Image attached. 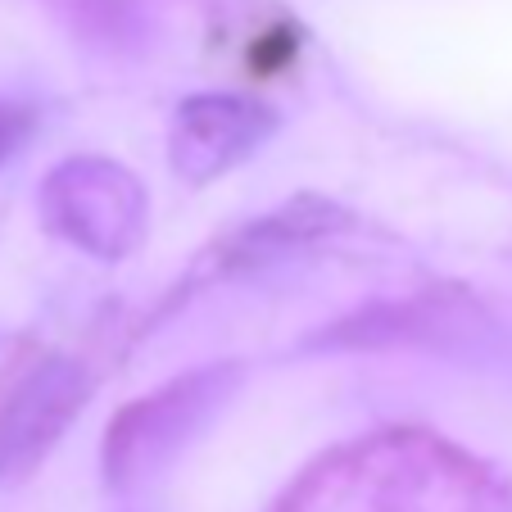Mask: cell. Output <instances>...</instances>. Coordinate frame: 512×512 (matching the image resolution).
I'll return each mask as SVG.
<instances>
[{"label": "cell", "instance_id": "1", "mask_svg": "<svg viewBox=\"0 0 512 512\" xmlns=\"http://www.w3.org/2000/svg\"><path fill=\"white\" fill-rule=\"evenodd\" d=\"M236 381H241L236 363H209V368H195L159 386L155 395H141L127 408H118V417L105 431V449H100L105 485L127 490V485L155 476L164 463H173L177 449L236 390Z\"/></svg>", "mask_w": 512, "mask_h": 512}, {"label": "cell", "instance_id": "2", "mask_svg": "<svg viewBox=\"0 0 512 512\" xmlns=\"http://www.w3.org/2000/svg\"><path fill=\"white\" fill-rule=\"evenodd\" d=\"M150 195L123 164L100 155H73L55 164L41 182V218L68 245L96 254V259H123L141 245Z\"/></svg>", "mask_w": 512, "mask_h": 512}, {"label": "cell", "instance_id": "3", "mask_svg": "<svg viewBox=\"0 0 512 512\" xmlns=\"http://www.w3.org/2000/svg\"><path fill=\"white\" fill-rule=\"evenodd\" d=\"M91 399V372L68 354L37 358L0 395V490L37 472Z\"/></svg>", "mask_w": 512, "mask_h": 512}, {"label": "cell", "instance_id": "4", "mask_svg": "<svg viewBox=\"0 0 512 512\" xmlns=\"http://www.w3.org/2000/svg\"><path fill=\"white\" fill-rule=\"evenodd\" d=\"M272 132L277 114L250 96H227V91L186 96L168 127V164L182 182L204 186L263 150Z\"/></svg>", "mask_w": 512, "mask_h": 512}, {"label": "cell", "instance_id": "5", "mask_svg": "<svg viewBox=\"0 0 512 512\" xmlns=\"http://www.w3.org/2000/svg\"><path fill=\"white\" fill-rule=\"evenodd\" d=\"M349 223H354V218H349V209H340V204L322 200V195H295L290 204H281V209L254 218L250 227L232 232L213 254H218V268H223V272L259 268V263L286 259L290 250L318 245L322 236L345 232Z\"/></svg>", "mask_w": 512, "mask_h": 512}, {"label": "cell", "instance_id": "6", "mask_svg": "<svg viewBox=\"0 0 512 512\" xmlns=\"http://www.w3.org/2000/svg\"><path fill=\"white\" fill-rule=\"evenodd\" d=\"M295 50H300V32L290 28V23L259 32V41L250 46V73L254 78H272L286 64H295Z\"/></svg>", "mask_w": 512, "mask_h": 512}, {"label": "cell", "instance_id": "7", "mask_svg": "<svg viewBox=\"0 0 512 512\" xmlns=\"http://www.w3.org/2000/svg\"><path fill=\"white\" fill-rule=\"evenodd\" d=\"M32 132V109L23 105H0V168L10 164V155L28 141Z\"/></svg>", "mask_w": 512, "mask_h": 512}]
</instances>
